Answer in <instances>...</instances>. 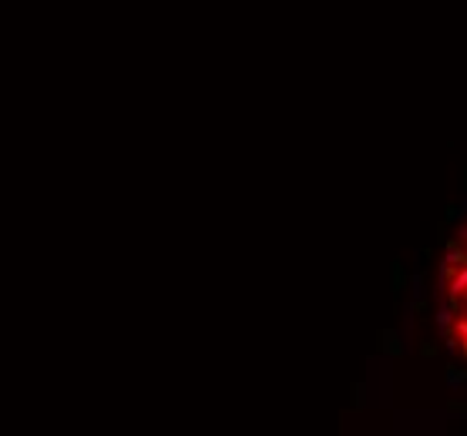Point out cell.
<instances>
[{"instance_id": "obj_1", "label": "cell", "mask_w": 467, "mask_h": 436, "mask_svg": "<svg viewBox=\"0 0 467 436\" xmlns=\"http://www.w3.org/2000/svg\"><path fill=\"white\" fill-rule=\"evenodd\" d=\"M450 302L457 306L461 299H467V265H461V269H450Z\"/></svg>"}, {"instance_id": "obj_3", "label": "cell", "mask_w": 467, "mask_h": 436, "mask_svg": "<svg viewBox=\"0 0 467 436\" xmlns=\"http://www.w3.org/2000/svg\"><path fill=\"white\" fill-rule=\"evenodd\" d=\"M450 265H454V269H461V265H467V252H461V249H450Z\"/></svg>"}, {"instance_id": "obj_2", "label": "cell", "mask_w": 467, "mask_h": 436, "mask_svg": "<svg viewBox=\"0 0 467 436\" xmlns=\"http://www.w3.org/2000/svg\"><path fill=\"white\" fill-rule=\"evenodd\" d=\"M454 333H457V339H461V349H464V356H467V319H457Z\"/></svg>"}]
</instances>
